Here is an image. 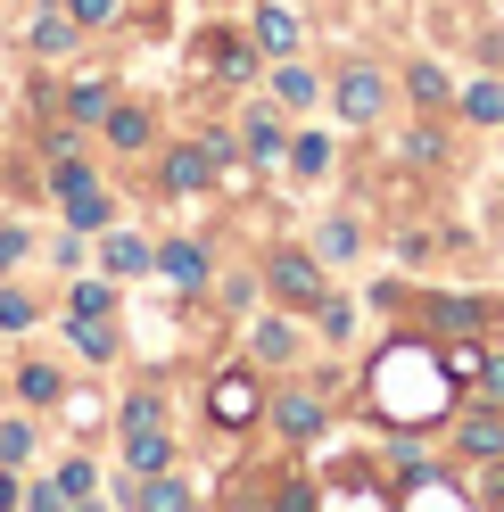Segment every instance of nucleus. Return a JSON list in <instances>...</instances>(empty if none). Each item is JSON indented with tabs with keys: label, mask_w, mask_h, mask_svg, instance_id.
Listing matches in <instances>:
<instances>
[{
	"label": "nucleus",
	"mask_w": 504,
	"mask_h": 512,
	"mask_svg": "<svg viewBox=\"0 0 504 512\" xmlns=\"http://www.w3.org/2000/svg\"><path fill=\"white\" fill-rule=\"evenodd\" d=\"M199 67L240 91V83L265 75V50H257V34H215V25H207V34H199Z\"/></svg>",
	"instance_id": "nucleus-7"
},
{
	"label": "nucleus",
	"mask_w": 504,
	"mask_h": 512,
	"mask_svg": "<svg viewBox=\"0 0 504 512\" xmlns=\"http://www.w3.org/2000/svg\"><path fill=\"white\" fill-rule=\"evenodd\" d=\"M75 34H83V25L67 17V0H58V9H42V17H34V34H25V42H34L42 58H58V50H75Z\"/></svg>",
	"instance_id": "nucleus-23"
},
{
	"label": "nucleus",
	"mask_w": 504,
	"mask_h": 512,
	"mask_svg": "<svg viewBox=\"0 0 504 512\" xmlns=\"http://www.w3.org/2000/svg\"><path fill=\"white\" fill-rule=\"evenodd\" d=\"M405 157H414L422 174H438L447 166V124H414V133H405Z\"/></svg>",
	"instance_id": "nucleus-26"
},
{
	"label": "nucleus",
	"mask_w": 504,
	"mask_h": 512,
	"mask_svg": "<svg viewBox=\"0 0 504 512\" xmlns=\"http://www.w3.org/2000/svg\"><path fill=\"white\" fill-rule=\"evenodd\" d=\"M25 248H34V240H25V223H0V273L25 265Z\"/></svg>",
	"instance_id": "nucleus-33"
},
{
	"label": "nucleus",
	"mask_w": 504,
	"mask_h": 512,
	"mask_svg": "<svg viewBox=\"0 0 504 512\" xmlns=\"http://www.w3.org/2000/svg\"><path fill=\"white\" fill-rule=\"evenodd\" d=\"M108 100H116V83H108L100 67H83V75L67 83V108H75L83 124H100V116H108Z\"/></svg>",
	"instance_id": "nucleus-22"
},
{
	"label": "nucleus",
	"mask_w": 504,
	"mask_h": 512,
	"mask_svg": "<svg viewBox=\"0 0 504 512\" xmlns=\"http://www.w3.org/2000/svg\"><path fill=\"white\" fill-rule=\"evenodd\" d=\"M34 455V422H0V463H25Z\"/></svg>",
	"instance_id": "nucleus-32"
},
{
	"label": "nucleus",
	"mask_w": 504,
	"mask_h": 512,
	"mask_svg": "<svg viewBox=\"0 0 504 512\" xmlns=\"http://www.w3.org/2000/svg\"><path fill=\"white\" fill-rule=\"evenodd\" d=\"M331 166H339L331 133H314V124H298V133H290V174H298V182H323Z\"/></svg>",
	"instance_id": "nucleus-18"
},
{
	"label": "nucleus",
	"mask_w": 504,
	"mask_h": 512,
	"mask_svg": "<svg viewBox=\"0 0 504 512\" xmlns=\"http://www.w3.org/2000/svg\"><path fill=\"white\" fill-rule=\"evenodd\" d=\"M174 463V430H124V471H166Z\"/></svg>",
	"instance_id": "nucleus-19"
},
{
	"label": "nucleus",
	"mask_w": 504,
	"mask_h": 512,
	"mask_svg": "<svg viewBox=\"0 0 504 512\" xmlns=\"http://www.w3.org/2000/svg\"><path fill=\"white\" fill-rule=\"evenodd\" d=\"M67 339L83 347V364H108L116 356V314H67Z\"/></svg>",
	"instance_id": "nucleus-20"
},
{
	"label": "nucleus",
	"mask_w": 504,
	"mask_h": 512,
	"mask_svg": "<svg viewBox=\"0 0 504 512\" xmlns=\"http://www.w3.org/2000/svg\"><path fill=\"white\" fill-rule=\"evenodd\" d=\"M314 256H323L331 273L356 265V256H364V223L356 215H323V223H314Z\"/></svg>",
	"instance_id": "nucleus-17"
},
{
	"label": "nucleus",
	"mask_w": 504,
	"mask_h": 512,
	"mask_svg": "<svg viewBox=\"0 0 504 512\" xmlns=\"http://www.w3.org/2000/svg\"><path fill=\"white\" fill-rule=\"evenodd\" d=\"M0 331H34V298L25 290H0Z\"/></svg>",
	"instance_id": "nucleus-31"
},
{
	"label": "nucleus",
	"mask_w": 504,
	"mask_h": 512,
	"mask_svg": "<svg viewBox=\"0 0 504 512\" xmlns=\"http://www.w3.org/2000/svg\"><path fill=\"white\" fill-rule=\"evenodd\" d=\"M447 446H455V471H480L504 455V405L480 397V405H463L455 422H447Z\"/></svg>",
	"instance_id": "nucleus-4"
},
{
	"label": "nucleus",
	"mask_w": 504,
	"mask_h": 512,
	"mask_svg": "<svg viewBox=\"0 0 504 512\" xmlns=\"http://www.w3.org/2000/svg\"><path fill=\"white\" fill-rule=\"evenodd\" d=\"M265 83H273V108H290V116H314L323 108V75L306 67V58H265Z\"/></svg>",
	"instance_id": "nucleus-11"
},
{
	"label": "nucleus",
	"mask_w": 504,
	"mask_h": 512,
	"mask_svg": "<svg viewBox=\"0 0 504 512\" xmlns=\"http://www.w3.org/2000/svg\"><path fill=\"white\" fill-rule=\"evenodd\" d=\"M265 413H273L281 446H314V438L331 430V397L323 389H281V397H265Z\"/></svg>",
	"instance_id": "nucleus-8"
},
{
	"label": "nucleus",
	"mask_w": 504,
	"mask_h": 512,
	"mask_svg": "<svg viewBox=\"0 0 504 512\" xmlns=\"http://www.w3.org/2000/svg\"><path fill=\"white\" fill-rule=\"evenodd\" d=\"M397 83H405V100H414V108H455V75L447 67H438V58H405V67H397Z\"/></svg>",
	"instance_id": "nucleus-13"
},
{
	"label": "nucleus",
	"mask_w": 504,
	"mask_h": 512,
	"mask_svg": "<svg viewBox=\"0 0 504 512\" xmlns=\"http://www.w3.org/2000/svg\"><path fill=\"white\" fill-rule=\"evenodd\" d=\"M257 290H265L273 306L306 314L314 298L331 290V265H323V256H314V248H273V256H265V273H257Z\"/></svg>",
	"instance_id": "nucleus-3"
},
{
	"label": "nucleus",
	"mask_w": 504,
	"mask_h": 512,
	"mask_svg": "<svg viewBox=\"0 0 504 512\" xmlns=\"http://www.w3.org/2000/svg\"><path fill=\"white\" fill-rule=\"evenodd\" d=\"M306 314H314V331H323L331 347H348V339H356V298H339V290H323V298H314Z\"/></svg>",
	"instance_id": "nucleus-21"
},
{
	"label": "nucleus",
	"mask_w": 504,
	"mask_h": 512,
	"mask_svg": "<svg viewBox=\"0 0 504 512\" xmlns=\"http://www.w3.org/2000/svg\"><path fill=\"white\" fill-rule=\"evenodd\" d=\"M100 265H108V273H149V265H157V248H149L141 232H108V248H100Z\"/></svg>",
	"instance_id": "nucleus-24"
},
{
	"label": "nucleus",
	"mask_w": 504,
	"mask_h": 512,
	"mask_svg": "<svg viewBox=\"0 0 504 512\" xmlns=\"http://www.w3.org/2000/svg\"><path fill=\"white\" fill-rule=\"evenodd\" d=\"M455 116H463V124H504V75L480 67L471 83H455Z\"/></svg>",
	"instance_id": "nucleus-15"
},
{
	"label": "nucleus",
	"mask_w": 504,
	"mask_h": 512,
	"mask_svg": "<svg viewBox=\"0 0 504 512\" xmlns=\"http://www.w3.org/2000/svg\"><path fill=\"white\" fill-rule=\"evenodd\" d=\"M100 141H108V149H149V141H157V116H149L141 100H108Z\"/></svg>",
	"instance_id": "nucleus-14"
},
{
	"label": "nucleus",
	"mask_w": 504,
	"mask_h": 512,
	"mask_svg": "<svg viewBox=\"0 0 504 512\" xmlns=\"http://www.w3.org/2000/svg\"><path fill=\"white\" fill-rule=\"evenodd\" d=\"M67 314H116V281H75V290H67Z\"/></svg>",
	"instance_id": "nucleus-28"
},
{
	"label": "nucleus",
	"mask_w": 504,
	"mask_h": 512,
	"mask_svg": "<svg viewBox=\"0 0 504 512\" xmlns=\"http://www.w3.org/2000/svg\"><path fill=\"white\" fill-rule=\"evenodd\" d=\"M17 397L25 405H58V397H67V380H58V364H17Z\"/></svg>",
	"instance_id": "nucleus-25"
},
{
	"label": "nucleus",
	"mask_w": 504,
	"mask_h": 512,
	"mask_svg": "<svg viewBox=\"0 0 504 512\" xmlns=\"http://www.w3.org/2000/svg\"><path fill=\"white\" fill-rule=\"evenodd\" d=\"M480 67H496V75H504V25H496V34H480Z\"/></svg>",
	"instance_id": "nucleus-34"
},
{
	"label": "nucleus",
	"mask_w": 504,
	"mask_h": 512,
	"mask_svg": "<svg viewBox=\"0 0 504 512\" xmlns=\"http://www.w3.org/2000/svg\"><path fill=\"white\" fill-rule=\"evenodd\" d=\"M471 380H480V397L504 405V347H480V364H471Z\"/></svg>",
	"instance_id": "nucleus-30"
},
{
	"label": "nucleus",
	"mask_w": 504,
	"mask_h": 512,
	"mask_svg": "<svg viewBox=\"0 0 504 512\" xmlns=\"http://www.w3.org/2000/svg\"><path fill=\"white\" fill-rule=\"evenodd\" d=\"M157 422H166V397H157V389H133L116 405V430H157Z\"/></svg>",
	"instance_id": "nucleus-27"
},
{
	"label": "nucleus",
	"mask_w": 504,
	"mask_h": 512,
	"mask_svg": "<svg viewBox=\"0 0 504 512\" xmlns=\"http://www.w3.org/2000/svg\"><path fill=\"white\" fill-rule=\"evenodd\" d=\"M389 67H372V58H348V67H339L331 83H323V108L348 124V133H364V124H381L389 116Z\"/></svg>",
	"instance_id": "nucleus-1"
},
{
	"label": "nucleus",
	"mask_w": 504,
	"mask_h": 512,
	"mask_svg": "<svg viewBox=\"0 0 504 512\" xmlns=\"http://www.w3.org/2000/svg\"><path fill=\"white\" fill-rule=\"evenodd\" d=\"M232 133H240V157H257V166H290V133H298V116H290V108H273V100H248Z\"/></svg>",
	"instance_id": "nucleus-6"
},
{
	"label": "nucleus",
	"mask_w": 504,
	"mask_h": 512,
	"mask_svg": "<svg viewBox=\"0 0 504 512\" xmlns=\"http://www.w3.org/2000/svg\"><path fill=\"white\" fill-rule=\"evenodd\" d=\"M67 17L83 25V34H100V25H116V17H124V0H67Z\"/></svg>",
	"instance_id": "nucleus-29"
},
{
	"label": "nucleus",
	"mask_w": 504,
	"mask_h": 512,
	"mask_svg": "<svg viewBox=\"0 0 504 512\" xmlns=\"http://www.w3.org/2000/svg\"><path fill=\"white\" fill-rule=\"evenodd\" d=\"M298 356H306V331H298L290 306H273V314L248 323V364H257V372H281V364H298Z\"/></svg>",
	"instance_id": "nucleus-9"
},
{
	"label": "nucleus",
	"mask_w": 504,
	"mask_h": 512,
	"mask_svg": "<svg viewBox=\"0 0 504 512\" xmlns=\"http://www.w3.org/2000/svg\"><path fill=\"white\" fill-rule=\"evenodd\" d=\"M149 273H166L174 290H207V281H215V248H207V240H166Z\"/></svg>",
	"instance_id": "nucleus-12"
},
{
	"label": "nucleus",
	"mask_w": 504,
	"mask_h": 512,
	"mask_svg": "<svg viewBox=\"0 0 504 512\" xmlns=\"http://www.w3.org/2000/svg\"><path fill=\"white\" fill-rule=\"evenodd\" d=\"M248 34H257L265 58L306 50V17H298V0H248Z\"/></svg>",
	"instance_id": "nucleus-10"
},
{
	"label": "nucleus",
	"mask_w": 504,
	"mask_h": 512,
	"mask_svg": "<svg viewBox=\"0 0 504 512\" xmlns=\"http://www.w3.org/2000/svg\"><path fill=\"white\" fill-rule=\"evenodd\" d=\"M240 133H191V141H174L166 157H157V182H166V199H207L215 190V157H232Z\"/></svg>",
	"instance_id": "nucleus-2"
},
{
	"label": "nucleus",
	"mask_w": 504,
	"mask_h": 512,
	"mask_svg": "<svg viewBox=\"0 0 504 512\" xmlns=\"http://www.w3.org/2000/svg\"><path fill=\"white\" fill-rule=\"evenodd\" d=\"M91 496H100V471L75 455V463H58V479H42V488L25 496V504H42V512H50V504H91Z\"/></svg>",
	"instance_id": "nucleus-16"
},
{
	"label": "nucleus",
	"mask_w": 504,
	"mask_h": 512,
	"mask_svg": "<svg viewBox=\"0 0 504 512\" xmlns=\"http://www.w3.org/2000/svg\"><path fill=\"white\" fill-rule=\"evenodd\" d=\"M207 422H215V430H257V422H265L257 364H240V372H215V380H207Z\"/></svg>",
	"instance_id": "nucleus-5"
}]
</instances>
